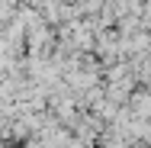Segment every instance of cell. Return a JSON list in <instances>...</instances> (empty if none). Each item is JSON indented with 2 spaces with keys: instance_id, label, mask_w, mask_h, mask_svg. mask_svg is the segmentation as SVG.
Wrapping results in <instances>:
<instances>
[{
  "instance_id": "6da1fadb",
  "label": "cell",
  "mask_w": 151,
  "mask_h": 148,
  "mask_svg": "<svg viewBox=\"0 0 151 148\" xmlns=\"http://www.w3.org/2000/svg\"><path fill=\"white\" fill-rule=\"evenodd\" d=\"M0 3H3V6H13V3H16V0H0Z\"/></svg>"
}]
</instances>
